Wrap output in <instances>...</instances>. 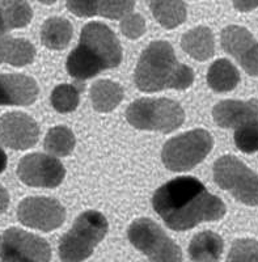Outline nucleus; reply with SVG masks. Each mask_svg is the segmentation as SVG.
<instances>
[{
  "label": "nucleus",
  "mask_w": 258,
  "mask_h": 262,
  "mask_svg": "<svg viewBox=\"0 0 258 262\" xmlns=\"http://www.w3.org/2000/svg\"><path fill=\"white\" fill-rule=\"evenodd\" d=\"M80 101V91L71 84H60L51 93V105L59 113L74 112Z\"/></svg>",
  "instance_id": "nucleus-24"
},
{
  "label": "nucleus",
  "mask_w": 258,
  "mask_h": 262,
  "mask_svg": "<svg viewBox=\"0 0 258 262\" xmlns=\"http://www.w3.org/2000/svg\"><path fill=\"white\" fill-rule=\"evenodd\" d=\"M193 81V70L178 62L172 45L165 41L149 43L135 69V84L142 92H159L168 88L184 91Z\"/></svg>",
  "instance_id": "nucleus-3"
},
{
  "label": "nucleus",
  "mask_w": 258,
  "mask_h": 262,
  "mask_svg": "<svg viewBox=\"0 0 258 262\" xmlns=\"http://www.w3.org/2000/svg\"><path fill=\"white\" fill-rule=\"evenodd\" d=\"M121 32L127 38L137 39L145 32V21L139 13H128L121 20Z\"/></svg>",
  "instance_id": "nucleus-29"
},
{
  "label": "nucleus",
  "mask_w": 258,
  "mask_h": 262,
  "mask_svg": "<svg viewBox=\"0 0 258 262\" xmlns=\"http://www.w3.org/2000/svg\"><path fill=\"white\" fill-rule=\"evenodd\" d=\"M212 117L218 126L240 130L258 123V100H226L215 105Z\"/></svg>",
  "instance_id": "nucleus-14"
},
{
  "label": "nucleus",
  "mask_w": 258,
  "mask_h": 262,
  "mask_svg": "<svg viewBox=\"0 0 258 262\" xmlns=\"http://www.w3.org/2000/svg\"><path fill=\"white\" fill-rule=\"evenodd\" d=\"M17 216L24 226L49 232L62 226L66 219V210L53 198L29 196L18 205Z\"/></svg>",
  "instance_id": "nucleus-11"
},
{
  "label": "nucleus",
  "mask_w": 258,
  "mask_h": 262,
  "mask_svg": "<svg viewBox=\"0 0 258 262\" xmlns=\"http://www.w3.org/2000/svg\"><path fill=\"white\" fill-rule=\"evenodd\" d=\"M212 146L214 139L210 133L197 128L168 140L163 147L161 158L169 170L186 172L205 160Z\"/></svg>",
  "instance_id": "nucleus-6"
},
{
  "label": "nucleus",
  "mask_w": 258,
  "mask_h": 262,
  "mask_svg": "<svg viewBox=\"0 0 258 262\" xmlns=\"http://www.w3.org/2000/svg\"><path fill=\"white\" fill-rule=\"evenodd\" d=\"M126 118L139 130L172 133L184 123L185 112L169 98H140L127 107Z\"/></svg>",
  "instance_id": "nucleus-5"
},
{
  "label": "nucleus",
  "mask_w": 258,
  "mask_h": 262,
  "mask_svg": "<svg viewBox=\"0 0 258 262\" xmlns=\"http://www.w3.org/2000/svg\"><path fill=\"white\" fill-rule=\"evenodd\" d=\"M75 137L72 131L66 126H55L45 138V149L51 155L69 156L75 148Z\"/></svg>",
  "instance_id": "nucleus-23"
},
{
  "label": "nucleus",
  "mask_w": 258,
  "mask_h": 262,
  "mask_svg": "<svg viewBox=\"0 0 258 262\" xmlns=\"http://www.w3.org/2000/svg\"><path fill=\"white\" fill-rule=\"evenodd\" d=\"M155 211L173 231H186L226 215V205L194 177H177L155 191Z\"/></svg>",
  "instance_id": "nucleus-1"
},
{
  "label": "nucleus",
  "mask_w": 258,
  "mask_h": 262,
  "mask_svg": "<svg viewBox=\"0 0 258 262\" xmlns=\"http://www.w3.org/2000/svg\"><path fill=\"white\" fill-rule=\"evenodd\" d=\"M226 262H258V242L250 238L236 240Z\"/></svg>",
  "instance_id": "nucleus-27"
},
{
  "label": "nucleus",
  "mask_w": 258,
  "mask_h": 262,
  "mask_svg": "<svg viewBox=\"0 0 258 262\" xmlns=\"http://www.w3.org/2000/svg\"><path fill=\"white\" fill-rule=\"evenodd\" d=\"M234 8L240 12H249L258 7V0H233Z\"/></svg>",
  "instance_id": "nucleus-32"
},
{
  "label": "nucleus",
  "mask_w": 258,
  "mask_h": 262,
  "mask_svg": "<svg viewBox=\"0 0 258 262\" xmlns=\"http://www.w3.org/2000/svg\"><path fill=\"white\" fill-rule=\"evenodd\" d=\"M106 217L98 211L83 212L77 216L74 226L59 243L62 262H83L93 253L107 233Z\"/></svg>",
  "instance_id": "nucleus-4"
},
{
  "label": "nucleus",
  "mask_w": 258,
  "mask_h": 262,
  "mask_svg": "<svg viewBox=\"0 0 258 262\" xmlns=\"http://www.w3.org/2000/svg\"><path fill=\"white\" fill-rule=\"evenodd\" d=\"M224 249L223 238L212 231L197 233L190 242L189 256L193 262H218Z\"/></svg>",
  "instance_id": "nucleus-16"
},
{
  "label": "nucleus",
  "mask_w": 258,
  "mask_h": 262,
  "mask_svg": "<svg viewBox=\"0 0 258 262\" xmlns=\"http://www.w3.org/2000/svg\"><path fill=\"white\" fill-rule=\"evenodd\" d=\"M39 137L37 122L20 112L0 117V143L12 149H28L36 146Z\"/></svg>",
  "instance_id": "nucleus-13"
},
{
  "label": "nucleus",
  "mask_w": 258,
  "mask_h": 262,
  "mask_svg": "<svg viewBox=\"0 0 258 262\" xmlns=\"http://www.w3.org/2000/svg\"><path fill=\"white\" fill-rule=\"evenodd\" d=\"M51 249L45 238L20 228L0 236V262H50Z\"/></svg>",
  "instance_id": "nucleus-9"
},
{
  "label": "nucleus",
  "mask_w": 258,
  "mask_h": 262,
  "mask_svg": "<svg viewBox=\"0 0 258 262\" xmlns=\"http://www.w3.org/2000/svg\"><path fill=\"white\" fill-rule=\"evenodd\" d=\"M98 15L110 20H122L131 13L135 0H96Z\"/></svg>",
  "instance_id": "nucleus-26"
},
{
  "label": "nucleus",
  "mask_w": 258,
  "mask_h": 262,
  "mask_svg": "<svg viewBox=\"0 0 258 262\" xmlns=\"http://www.w3.org/2000/svg\"><path fill=\"white\" fill-rule=\"evenodd\" d=\"M123 98V90L119 84L110 80H98L91 88V100L96 112L109 113L114 111Z\"/></svg>",
  "instance_id": "nucleus-19"
},
{
  "label": "nucleus",
  "mask_w": 258,
  "mask_h": 262,
  "mask_svg": "<svg viewBox=\"0 0 258 262\" xmlns=\"http://www.w3.org/2000/svg\"><path fill=\"white\" fill-rule=\"evenodd\" d=\"M222 46L250 76H258V41L243 27L229 25L222 32Z\"/></svg>",
  "instance_id": "nucleus-12"
},
{
  "label": "nucleus",
  "mask_w": 258,
  "mask_h": 262,
  "mask_svg": "<svg viewBox=\"0 0 258 262\" xmlns=\"http://www.w3.org/2000/svg\"><path fill=\"white\" fill-rule=\"evenodd\" d=\"M214 180L244 205H258V174L238 158L227 155L218 159L214 165Z\"/></svg>",
  "instance_id": "nucleus-8"
},
{
  "label": "nucleus",
  "mask_w": 258,
  "mask_h": 262,
  "mask_svg": "<svg viewBox=\"0 0 258 262\" xmlns=\"http://www.w3.org/2000/svg\"><path fill=\"white\" fill-rule=\"evenodd\" d=\"M67 8L77 17H92L98 15L96 0H67Z\"/></svg>",
  "instance_id": "nucleus-30"
},
{
  "label": "nucleus",
  "mask_w": 258,
  "mask_h": 262,
  "mask_svg": "<svg viewBox=\"0 0 258 262\" xmlns=\"http://www.w3.org/2000/svg\"><path fill=\"white\" fill-rule=\"evenodd\" d=\"M34 57H36V49L29 41L23 38H12L6 63L16 67H23L32 63Z\"/></svg>",
  "instance_id": "nucleus-25"
},
{
  "label": "nucleus",
  "mask_w": 258,
  "mask_h": 262,
  "mask_svg": "<svg viewBox=\"0 0 258 262\" xmlns=\"http://www.w3.org/2000/svg\"><path fill=\"white\" fill-rule=\"evenodd\" d=\"M154 17L166 29L181 25L186 20V6L182 0H149Z\"/></svg>",
  "instance_id": "nucleus-21"
},
{
  "label": "nucleus",
  "mask_w": 258,
  "mask_h": 262,
  "mask_svg": "<svg viewBox=\"0 0 258 262\" xmlns=\"http://www.w3.org/2000/svg\"><path fill=\"white\" fill-rule=\"evenodd\" d=\"M127 236L131 244L151 262H182L181 248L151 219L142 217L131 223Z\"/></svg>",
  "instance_id": "nucleus-7"
},
{
  "label": "nucleus",
  "mask_w": 258,
  "mask_h": 262,
  "mask_svg": "<svg viewBox=\"0 0 258 262\" xmlns=\"http://www.w3.org/2000/svg\"><path fill=\"white\" fill-rule=\"evenodd\" d=\"M9 205V195L8 191L0 185V214H3L7 209H8Z\"/></svg>",
  "instance_id": "nucleus-33"
},
{
  "label": "nucleus",
  "mask_w": 258,
  "mask_h": 262,
  "mask_svg": "<svg viewBox=\"0 0 258 262\" xmlns=\"http://www.w3.org/2000/svg\"><path fill=\"white\" fill-rule=\"evenodd\" d=\"M181 46L190 57L197 60L210 59L215 53V39L211 29L206 27H198L185 33Z\"/></svg>",
  "instance_id": "nucleus-17"
},
{
  "label": "nucleus",
  "mask_w": 258,
  "mask_h": 262,
  "mask_svg": "<svg viewBox=\"0 0 258 262\" xmlns=\"http://www.w3.org/2000/svg\"><path fill=\"white\" fill-rule=\"evenodd\" d=\"M39 2L44 4H53V3H55L57 0H39Z\"/></svg>",
  "instance_id": "nucleus-35"
},
{
  "label": "nucleus",
  "mask_w": 258,
  "mask_h": 262,
  "mask_svg": "<svg viewBox=\"0 0 258 262\" xmlns=\"http://www.w3.org/2000/svg\"><path fill=\"white\" fill-rule=\"evenodd\" d=\"M234 143L240 151L253 154L258 151V123L234 131Z\"/></svg>",
  "instance_id": "nucleus-28"
},
{
  "label": "nucleus",
  "mask_w": 258,
  "mask_h": 262,
  "mask_svg": "<svg viewBox=\"0 0 258 262\" xmlns=\"http://www.w3.org/2000/svg\"><path fill=\"white\" fill-rule=\"evenodd\" d=\"M72 33L74 29L69 20L62 17H51L42 25V43L51 50H63L69 46Z\"/></svg>",
  "instance_id": "nucleus-18"
},
{
  "label": "nucleus",
  "mask_w": 258,
  "mask_h": 262,
  "mask_svg": "<svg viewBox=\"0 0 258 262\" xmlns=\"http://www.w3.org/2000/svg\"><path fill=\"white\" fill-rule=\"evenodd\" d=\"M122 62V48L112 29L98 21L83 28L80 42L67 58V72L76 80H87L116 69Z\"/></svg>",
  "instance_id": "nucleus-2"
},
{
  "label": "nucleus",
  "mask_w": 258,
  "mask_h": 262,
  "mask_svg": "<svg viewBox=\"0 0 258 262\" xmlns=\"http://www.w3.org/2000/svg\"><path fill=\"white\" fill-rule=\"evenodd\" d=\"M38 96V85L23 74H0V105L27 106Z\"/></svg>",
  "instance_id": "nucleus-15"
},
{
  "label": "nucleus",
  "mask_w": 258,
  "mask_h": 262,
  "mask_svg": "<svg viewBox=\"0 0 258 262\" xmlns=\"http://www.w3.org/2000/svg\"><path fill=\"white\" fill-rule=\"evenodd\" d=\"M17 176L33 188H57L62 184L66 169L58 159L45 154H30L18 163Z\"/></svg>",
  "instance_id": "nucleus-10"
},
{
  "label": "nucleus",
  "mask_w": 258,
  "mask_h": 262,
  "mask_svg": "<svg viewBox=\"0 0 258 262\" xmlns=\"http://www.w3.org/2000/svg\"><path fill=\"white\" fill-rule=\"evenodd\" d=\"M0 13L8 30L27 27L33 17L28 0H0Z\"/></svg>",
  "instance_id": "nucleus-22"
},
{
  "label": "nucleus",
  "mask_w": 258,
  "mask_h": 262,
  "mask_svg": "<svg viewBox=\"0 0 258 262\" xmlns=\"http://www.w3.org/2000/svg\"><path fill=\"white\" fill-rule=\"evenodd\" d=\"M7 33H8V28H7L6 23H4L3 16L0 13V64L6 63L9 45H11V39H12V37H9Z\"/></svg>",
  "instance_id": "nucleus-31"
},
{
  "label": "nucleus",
  "mask_w": 258,
  "mask_h": 262,
  "mask_svg": "<svg viewBox=\"0 0 258 262\" xmlns=\"http://www.w3.org/2000/svg\"><path fill=\"white\" fill-rule=\"evenodd\" d=\"M207 83L215 92H229L240 83V74L229 60L219 59L211 64L207 74Z\"/></svg>",
  "instance_id": "nucleus-20"
},
{
  "label": "nucleus",
  "mask_w": 258,
  "mask_h": 262,
  "mask_svg": "<svg viewBox=\"0 0 258 262\" xmlns=\"http://www.w3.org/2000/svg\"><path fill=\"white\" fill-rule=\"evenodd\" d=\"M7 168V155L6 152L3 151V148L0 147V173L3 172Z\"/></svg>",
  "instance_id": "nucleus-34"
}]
</instances>
